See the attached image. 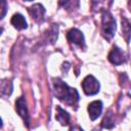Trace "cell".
<instances>
[{
	"label": "cell",
	"mask_w": 131,
	"mask_h": 131,
	"mask_svg": "<svg viewBox=\"0 0 131 131\" xmlns=\"http://www.w3.org/2000/svg\"><path fill=\"white\" fill-rule=\"evenodd\" d=\"M102 107H103V105L100 100H94V101L90 102L88 104V114H89L90 120L95 121L96 119H98V117L101 115Z\"/></svg>",
	"instance_id": "obj_7"
},
{
	"label": "cell",
	"mask_w": 131,
	"mask_h": 131,
	"mask_svg": "<svg viewBox=\"0 0 131 131\" xmlns=\"http://www.w3.org/2000/svg\"><path fill=\"white\" fill-rule=\"evenodd\" d=\"M92 1H93V5H94L95 9H97V10L101 11V0H92ZM107 1H110V2L112 3V0H103L104 4H106V2H107ZM106 6H108V5L106 4Z\"/></svg>",
	"instance_id": "obj_16"
},
{
	"label": "cell",
	"mask_w": 131,
	"mask_h": 131,
	"mask_svg": "<svg viewBox=\"0 0 131 131\" xmlns=\"http://www.w3.org/2000/svg\"><path fill=\"white\" fill-rule=\"evenodd\" d=\"M108 60L115 64V66H119V64H122L126 61V57H125V54L124 52L117 46H114L112 51L108 53Z\"/></svg>",
	"instance_id": "obj_5"
},
{
	"label": "cell",
	"mask_w": 131,
	"mask_h": 131,
	"mask_svg": "<svg viewBox=\"0 0 131 131\" xmlns=\"http://www.w3.org/2000/svg\"><path fill=\"white\" fill-rule=\"evenodd\" d=\"M25 1H32V0H25Z\"/></svg>",
	"instance_id": "obj_17"
},
{
	"label": "cell",
	"mask_w": 131,
	"mask_h": 131,
	"mask_svg": "<svg viewBox=\"0 0 131 131\" xmlns=\"http://www.w3.org/2000/svg\"><path fill=\"white\" fill-rule=\"evenodd\" d=\"M116 28L117 26L114 16L108 11H104L102 13V21H101V34L103 38L106 39L107 41L112 40L115 35Z\"/></svg>",
	"instance_id": "obj_2"
},
{
	"label": "cell",
	"mask_w": 131,
	"mask_h": 131,
	"mask_svg": "<svg viewBox=\"0 0 131 131\" xmlns=\"http://www.w3.org/2000/svg\"><path fill=\"white\" fill-rule=\"evenodd\" d=\"M122 31H123V35L126 41L129 42L130 35H131V24L125 17H122Z\"/></svg>",
	"instance_id": "obj_12"
},
{
	"label": "cell",
	"mask_w": 131,
	"mask_h": 131,
	"mask_svg": "<svg viewBox=\"0 0 131 131\" xmlns=\"http://www.w3.org/2000/svg\"><path fill=\"white\" fill-rule=\"evenodd\" d=\"M82 88L86 95H95L99 92L100 84L96 78L89 75L85 77V79L82 82Z\"/></svg>",
	"instance_id": "obj_3"
},
{
	"label": "cell",
	"mask_w": 131,
	"mask_h": 131,
	"mask_svg": "<svg viewBox=\"0 0 131 131\" xmlns=\"http://www.w3.org/2000/svg\"><path fill=\"white\" fill-rule=\"evenodd\" d=\"M114 125H115V123H114V120H113L112 115L107 114V115L104 117L103 121H102V127H103V128L111 129V128H113Z\"/></svg>",
	"instance_id": "obj_14"
},
{
	"label": "cell",
	"mask_w": 131,
	"mask_h": 131,
	"mask_svg": "<svg viewBox=\"0 0 131 131\" xmlns=\"http://www.w3.org/2000/svg\"><path fill=\"white\" fill-rule=\"evenodd\" d=\"M53 93L54 95L70 106L77 105L79 101V94L75 88L69 87L59 78H54L53 80Z\"/></svg>",
	"instance_id": "obj_1"
},
{
	"label": "cell",
	"mask_w": 131,
	"mask_h": 131,
	"mask_svg": "<svg viewBox=\"0 0 131 131\" xmlns=\"http://www.w3.org/2000/svg\"><path fill=\"white\" fill-rule=\"evenodd\" d=\"M60 5L64 9H75L79 6V0H60Z\"/></svg>",
	"instance_id": "obj_13"
},
{
	"label": "cell",
	"mask_w": 131,
	"mask_h": 131,
	"mask_svg": "<svg viewBox=\"0 0 131 131\" xmlns=\"http://www.w3.org/2000/svg\"><path fill=\"white\" fill-rule=\"evenodd\" d=\"M0 2H1V15H0V18L2 19L5 16V13L7 11V3H6V0H0Z\"/></svg>",
	"instance_id": "obj_15"
},
{
	"label": "cell",
	"mask_w": 131,
	"mask_h": 131,
	"mask_svg": "<svg viewBox=\"0 0 131 131\" xmlns=\"http://www.w3.org/2000/svg\"><path fill=\"white\" fill-rule=\"evenodd\" d=\"M29 13L31 14V16L33 17L34 20L40 23L43 20L44 15H45V8L42 4L40 3H36L34 5H32L29 8Z\"/></svg>",
	"instance_id": "obj_8"
},
{
	"label": "cell",
	"mask_w": 131,
	"mask_h": 131,
	"mask_svg": "<svg viewBox=\"0 0 131 131\" xmlns=\"http://www.w3.org/2000/svg\"><path fill=\"white\" fill-rule=\"evenodd\" d=\"M11 25L16 29V30H25L28 28V24L26 18L24 17V15H21L20 13H15L13 14V16L11 17L10 20Z\"/></svg>",
	"instance_id": "obj_9"
},
{
	"label": "cell",
	"mask_w": 131,
	"mask_h": 131,
	"mask_svg": "<svg viewBox=\"0 0 131 131\" xmlns=\"http://www.w3.org/2000/svg\"><path fill=\"white\" fill-rule=\"evenodd\" d=\"M56 120L62 125H69L70 123V115L68 112H66L63 108H61L60 106H56V116H55Z\"/></svg>",
	"instance_id": "obj_10"
},
{
	"label": "cell",
	"mask_w": 131,
	"mask_h": 131,
	"mask_svg": "<svg viewBox=\"0 0 131 131\" xmlns=\"http://www.w3.org/2000/svg\"><path fill=\"white\" fill-rule=\"evenodd\" d=\"M15 110L17 112V114L21 117V119L24 120L25 124L27 125V127H29V113H28V107H27V103H26V99L24 97H18L15 101Z\"/></svg>",
	"instance_id": "obj_4"
},
{
	"label": "cell",
	"mask_w": 131,
	"mask_h": 131,
	"mask_svg": "<svg viewBox=\"0 0 131 131\" xmlns=\"http://www.w3.org/2000/svg\"><path fill=\"white\" fill-rule=\"evenodd\" d=\"M12 92V82L8 79H4L1 82V94L3 96H8Z\"/></svg>",
	"instance_id": "obj_11"
},
{
	"label": "cell",
	"mask_w": 131,
	"mask_h": 131,
	"mask_svg": "<svg viewBox=\"0 0 131 131\" xmlns=\"http://www.w3.org/2000/svg\"><path fill=\"white\" fill-rule=\"evenodd\" d=\"M130 1H131V0H130Z\"/></svg>",
	"instance_id": "obj_18"
},
{
	"label": "cell",
	"mask_w": 131,
	"mask_h": 131,
	"mask_svg": "<svg viewBox=\"0 0 131 131\" xmlns=\"http://www.w3.org/2000/svg\"><path fill=\"white\" fill-rule=\"evenodd\" d=\"M67 38L71 43H74L76 45L79 46H84L85 45V39H84V35L82 34V32L78 29H71L68 34H67Z\"/></svg>",
	"instance_id": "obj_6"
}]
</instances>
